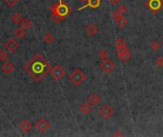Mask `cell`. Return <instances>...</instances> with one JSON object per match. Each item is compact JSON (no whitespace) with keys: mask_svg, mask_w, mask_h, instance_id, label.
<instances>
[{"mask_svg":"<svg viewBox=\"0 0 163 137\" xmlns=\"http://www.w3.org/2000/svg\"><path fill=\"white\" fill-rule=\"evenodd\" d=\"M1 68L6 74L10 75L14 71V65L12 62H5L4 64L2 65Z\"/></svg>","mask_w":163,"mask_h":137,"instance_id":"15","label":"cell"},{"mask_svg":"<svg viewBox=\"0 0 163 137\" xmlns=\"http://www.w3.org/2000/svg\"><path fill=\"white\" fill-rule=\"evenodd\" d=\"M14 34H15V36L17 38H24L25 36H26V34H27V31L25 29L23 28H18L16 29L15 31H14Z\"/></svg>","mask_w":163,"mask_h":137,"instance_id":"18","label":"cell"},{"mask_svg":"<svg viewBox=\"0 0 163 137\" xmlns=\"http://www.w3.org/2000/svg\"><path fill=\"white\" fill-rule=\"evenodd\" d=\"M9 55L7 52H1L0 53V60L2 61V62H6L7 60L9 59Z\"/></svg>","mask_w":163,"mask_h":137,"instance_id":"26","label":"cell"},{"mask_svg":"<svg viewBox=\"0 0 163 137\" xmlns=\"http://www.w3.org/2000/svg\"><path fill=\"white\" fill-rule=\"evenodd\" d=\"M79 109H80V111L82 113L88 114V113H91V111H92L93 105L90 102H83L80 105V107H79Z\"/></svg>","mask_w":163,"mask_h":137,"instance_id":"16","label":"cell"},{"mask_svg":"<svg viewBox=\"0 0 163 137\" xmlns=\"http://www.w3.org/2000/svg\"><path fill=\"white\" fill-rule=\"evenodd\" d=\"M86 79V74L79 68H75L72 73L69 74V80L74 86H80Z\"/></svg>","mask_w":163,"mask_h":137,"instance_id":"3","label":"cell"},{"mask_svg":"<svg viewBox=\"0 0 163 137\" xmlns=\"http://www.w3.org/2000/svg\"><path fill=\"white\" fill-rule=\"evenodd\" d=\"M19 128H20V129H21V131H22L24 133H28L29 131H32V124L29 120H24V121H22V122L20 123Z\"/></svg>","mask_w":163,"mask_h":137,"instance_id":"13","label":"cell"},{"mask_svg":"<svg viewBox=\"0 0 163 137\" xmlns=\"http://www.w3.org/2000/svg\"><path fill=\"white\" fill-rule=\"evenodd\" d=\"M53 40H54V36H53V35L51 34L50 31L46 32V34L44 35V42L46 43V44L51 45L53 42Z\"/></svg>","mask_w":163,"mask_h":137,"instance_id":"22","label":"cell"},{"mask_svg":"<svg viewBox=\"0 0 163 137\" xmlns=\"http://www.w3.org/2000/svg\"><path fill=\"white\" fill-rule=\"evenodd\" d=\"M18 47H19V45H18V42L15 40V39H13V38L9 39V40L4 44L5 50H7V52H16V50H18Z\"/></svg>","mask_w":163,"mask_h":137,"instance_id":"9","label":"cell"},{"mask_svg":"<svg viewBox=\"0 0 163 137\" xmlns=\"http://www.w3.org/2000/svg\"><path fill=\"white\" fill-rule=\"evenodd\" d=\"M51 68H52V67L48 63V61L45 58H43L38 53L35 55L24 66V70L35 81H41L45 77V75L50 73Z\"/></svg>","mask_w":163,"mask_h":137,"instance_id":"1","label":"cell"},{"mask_svg":"<svg viewBox=\"0 0 163 137\" xmlns=\"http://www.w3.org/2000/svg\"><path fill=\"white\" fill-rule=\"evenodd\" d=\"M98 57L100 58V60H105L109 57V52L107 50H101L98 52Z\"/></svg>","mask_w":163,"mask_h":137,"instance_id":"24","label":"cell"},{"mask_svg":"<svg viewBox=\"0 0 163 137\" xmlns=\"http://www.w3.org/2000/svg\"><path fill=\"white\" fill-rule=\"evenodd\" d=\"M35 128L39 132L44 133L45 131H47L51 128V123L48 120H46L44 117H42V118L39 119L37 122H36Z\"/></svg>","mask_w":163,"mask_h":137,"instance_id":"5","label":"cell"},{"mask_svg":"<svg viewBox=\"0 0 163 137\" xmlns=\"http://www.w3.org/2000/svg\"><path fill=\"white\" fill-rule=\"evenodd\" d=\"M113 136H123V133L120 131H115V133H113Z\"/></svg>","mask_w":163,"mask_h":137,"instance_id":"30","label":"cell"},{"mask_svg":"<svg viewBox=\"0 0 163 137\" xmlns=\"http://www.w3.org/2000/svg\"><path fill=\"white\" fill-rule=\"evenodd\" d=\"M1 52H2V50H1V48H0V53H1Z\"/></svg>","mask_w":163,"mask_h":137,"instance_id":"32","label":"cell"},{"mask_svg":"<svg viewBox=\"0 0 163 137\" xmlns=\"http://www.w3.org/2000/svg\"><path fill=\"white\" fill-rule=\"evenodd\" d=\"M162 44H163V38H162Z\"/></svg>","mask_w":163,"mask_h":137,"instance_id":"33","label":"cell"},{"mask_svg":"<svg viewBox=\"0 0 163 137\" xmlns=\"http://www.w3.org/2000/svg\"><path fill=\"white\" fill-rule=\"evenodd\" d=\"M113 17L115 19V24L117 25V27L119 28H123L125 27L127 25V20L124 16H123V14H120L119 13H117V10L113 13Z\"/></svg>","mask_w":163,"mask_h":137,"instance_id":"10","label":"cell"},{"mask_svg":"<svg viewBox=\"0 0 163 137\" xmlns=\"http://www.w3.org/2000/svg\"><path fill=\"white\" fill-rule=\"evenodd\" d=\"M100 68L104 71L105 73L109 74L115 70V64L112 60L107 58V59L102 61V63H101V65H100Z\"/></svg>","mask_w":163,"mask_h":137,"instance_id":"8","label":"cell"},{"mask_svg":"<svg viewBox=\"0 0 163 137\" xmlns=\"http://www.w3.org/2000/svg\"><path fill=\"white\" fill-rule=\"evenodd\" d=\"M117 12L119 13L120 14H124V13L127 12V7H126L125 5H120V6H119L118 8H117Z\"/></svg>","mask_w":163,"mask_h":137,"instance_id":"27","label":"cell"},{"mask_svg":"<svg viewBox=\"0 0 163 137\" xmlns=\"http://www.w3.org/2000/svg\"><path fill=\"white\" fill-rule=\"evenodd\" d=\"M117 55H118L119 59H120L123 63H127L130 60V58H131V52H130V50L127 48L126 46L117 50Z\"/></svg>","mask_w":163,"mask_h":137,"instance_id":"7","label":"cell"},{"mask_svg":"<svg viewBox=\"0 0 163 137\" xmlns=\"http://www.w3.org/2000/svg\"><path fill=\"white\" fill-rule=\"evenodd\" d=\"M88 1L89 0H80V2H82V3H87Z\"/></svg>","mask_w":163,"mask_h":137,"instance_id":"31","label":"cell"},{"mask_svg":"<svg viewBox=\"0 0 163 137\" xmlns=\"http://www.w3.org/2000/svg\"><path fill=\"white\" fill-rule=\"evenodd\" d=\"M99 113H100V115H102L103 118L108 119V118H110L112 115L114 114V110H113V108H112L110 105L105 104V105L102 106V108H100Z\"/></svg>","mask_w":163,"mask_h":137,"instance_id":"11","label":"cell"},{"mask_svg":"<svg viewBox=\"0 0 163 137\" xmlns=\"http://www.w3.org/2000/svg\"><path fill=\"white\" fill-rule=\"evenodd\" d=\"M18 0H5V3L9 7H14L17 4Z\"/></svg>","mask_w":163,"mask_h":137,"instance_id":"28","label":"cell"},{"mask_svg":"<svg viewBox=\"0 0 163 137\" xmlns=\"http://www.w3.org/2000/svg\"><path fill=\"white\" fill-rule=\"evenodd\" d=\"M115 48H117V50L121 49V48H123V47H125L126 43H125L124 38H123V37H117V39H115Z\"/></svg>","mask_w":163,"mask_h":137,"instance_id":"21","label":"cell"},{"mask_svg":"<svg viewBox=\"0 0 163 137\" xmlns=\"http://www.w3.org/2000/svg\"><path fill=\"white\" fill-rule=\"evenodd\" d=\"M23 20V17H22V14L20 13H14L13 15H12V21L14 24H20L21 21Z\"/></svg>","mask_w":163,"mask_h":137,"instance_id":"19","label":"cell"},{"mask_svg":"<svg viewBox=\"0 0 163 137\" xmlns=\"http://www.w3.org/2000/svg\"><path fill=\"white\" fill-rule=\"evenodd\" d=\"M120 1H121V0H110V2L113 5H117V4H119V3H120Z\"/></svg>","mask_w":163,"mask_h":137,"instance_id":"29","label":"cell"},{"mask_svg":"<svg viewBox=\"0 0 163 137\" xmlns=\"http://www.w3.org/2000/svg\"><path fill=\"white\" fill-rule=\"evenodd\" d=\"M85 32L88 36H95V35L98 32V28H97L96 25L95 24H89L87 25L85 28Z\"/></svg>","mask_w":163,"mask_h":137,"instance_id":"12","label":"cell"},{"mask_svg":"<svg viewBox=\"0 0 163 137\" xmlns=\"http://www.w3.org/2000/svg\"><path fill=\"white\" fill-rule=\"evenodd\" d=\"M51 76H52L54 80L60 81L61 79L64 77L65 75V71L63 70V68L59 66V65H56V66L53 67L50 71Z\"/></svg>","mask_w":163,"mask_h":137,"instance_id":"4","label":"cell"},{"mask_svg":"<svg viewBox=\"0 0 163 137\" xmlns=\"http://www.w3.org/2000/svg\"><path fill=\"white\" fill-rule=\"evenodd\" d=\"M100 4H101L100 0H89V1L86 3V5L82 6V7H79L78 10H81L83 9L87 8V7H91V8L96 9V8H98V7L100 6Z\"/></svg>","mask_w":163,"mask_h":137,"instance_id":"14","label":"cell"},{"mask_svg":"<svg viewBox=\"0 0 163 137\" xmlns=\"http://www.w3.org/2000/svg\"><path fill=\"white\" fill-rule=\"evenodd\" d=\"M50 12L52 16L51 18L54 23H60L71 13V9L63 0H59L57 3H53L51 6Z\"/></svg>","mask_w":163,"mask_h":137,"instance_id":"2","label":"cell"},{"mask_svg":"<svg viewBox=\"0 0 163 137\" xmlns=\"http://www.w3.org/2000/svg\"><path fill=\"white\" fill-rule=\"evenodd\" d=\"M21 25V28L25 29V30H29V29H31L32 27V21L29 19V18H24L22 21L20 22Z\"/></svg>","mask_w":163,"mask_h":137,"instance_id":"20","label":"cell"},{"mask_svg":"<svg viewBox=\"0 0 163 137\" xmlns=\"http://www.w3.org/2000/svg\"><path fill=\"white\" fill-rule=\"evenodd\" d=\"M150 47H151V49L153 50H155V52H157V50H158L159 49L161 48V44H160V43H159L157 40H154L153 42L151 43Z\"/></svg>","mask_w":163,"mask_h":137,"instance_id":"23","label":"cell"},{"mask_svg":"<svg viewBox=\"0 0 163 137\" xmlns=\"http://www.w3.org/2000/svg\"><path fill=\"white\" fill-rule=\"evenodd\" d=\"M155 64L157 65V67H163V57L158 56L155 59Z\"/></svg>","mask_w":163,"mask_h":137,"instance_id":"25","label":"cell"},{"mask_svg":"<svg viewBox=\"0 0 163 137\" xmlns=\"http://www.w3.org/2000/svg\"><path fill=\"white\" fill-rule=\"evenodd\" d=\"M146 6L153 13H157L162 8L163 1L162 0H148V2L146 3Z\"/></svg>","mask_w":163,"mask_h":137,"instance_id":"6","label":"cell"},{"mask_svg":"<svg viewBox=\"0 0 163 137\" xmlns=\"http://www.w3.org/2000/svg\"><path fill=\"white\" fill-rule=\"evenodd\" d=\"M100 101H101V97L96 92H93L89 96V102L93 106H97L100 103Z\"/></svg>","mask_w":163,"mask_h":137,"instance_id":"17","label":"cell"}]
</instances>
